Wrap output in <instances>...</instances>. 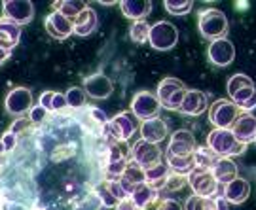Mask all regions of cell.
Masks as SVG:
<instances>
[{"instance_id":"obj_21","label":"cell","mask_w":256,"mask_h":210,"mask_svg":"<svg viewBox=\"0 0 256 210\" xmlns=\"http://www.w3.org/2000/svg\"><path fill=\"white\" fill-rule=\"evenodd\" d=\"M154 8V4L150 0H124L120 2V9L128 19L135 21H144L146 15H150V11Z\"/></svg>"},{"instance_id":"obj_39","label":"cell","mask_w":256,"mask_h":210,"mask_svg":"<svg viewBox=\"0 0 256 210\" xmlns=\"http://www.w3.org/2000/svg\"><path fill=\"white\" fill-rule=\"evenodd\" d=\"M97 195H99V199H101L102 207H106V209H116V205L120 203L118 199L106 190V186L99 188V190H97Z\"/></svg>"},{"instance_id":"obj_23","label":"cell","mask_w":256,"mask_h":210,"mask_svg":"<svg viewBox=\"0 0 256 210\" xmlns=\"http://www.w3.org/2000/svg\"><path fill=\"white\" fill-rule=\"evenodd\" d=\"M21 40V27L12 23L8 19H0V47L12 51Z\"/></svg>"},{"instance_id":"obj_26","label":"cell","mask_w":256,"mask_h":210,"mask_svg":"<svg viewBox=\"0 0 256 210\" xmlns=\"http://www.w3.org/2000/svg\"><path fill=\"white\" fill-rule=\"evenodd\" d=\"M86 8H88L86 2H76V0H61V2H55L54 4L55 11H59L61 15H64L72 25H74V21L80 17V13H82Z\"/></svg>"},{"instance_id":"obj_31","label":"cell","mask_w":256,"mask_h":210,"mask_svg":"<svg viewBox=\"0 0 256 210\" xmlns=\"http://www.w3.org/2000/svg\"><path fill=\"white\" fill-rule=\"evenodd\" d=\"M245 87H254L252 78H250V76H247V74H234V76L228 80V85H226L230 97H232L234 93L245 89Z\"/></svg>"},{"instance_id":"obj_36","label":"cell","mask_w":256,"mask_h":210,"mask_svg":"<svg viewBox=\"0 0 256 210\" xmlns=\"http://www.w3.org/2000/svg\"><path fill=\"white\" fill-rule=\"evenodd\" d=\"M254 95H256V87H245V89H241V91L234 93V95L230 97V101L234 102V104L239 108L241 104H245L247 101H250Z\"/></svg>"},{"instance_id":"obj_38","label":"cell","mask_w":256,"mask_h":210,"mask_svg":"<svg viewBox=\"0 0 256 210\" xmlns=\"http://www.w3.org/2000/svg\"><path fill=\"white\" fill-rule=\"evenodd\" d=\"M207 199V210H230L228 201L222 197V193H216L212 197H205Z\"/></svg>"},{"instance_id":"obj_14","label":"cell","mask_w":256,"mask_h":210,"mask_svg":"<svg viewBox=\"0 0 256 210\" xmlns=\"http://www.w3.org/2000/svg\"><path fill=\"white\" fill-rule=\"evenodd\" d=\"M84 91L88 97L92 99H97V101H102V99H108L112 91H114V83L110 78H106L104 74L97 72L92 74L84 80Z\"/></svg>"},{"instance_id":"obj_10","label":"cell","mask_w":256,"mask_h":210,"mask_svg":"<svg viewBox=\"0 0 256 210\" xmlns=\"http://www.w3.org/2000/svg\"><path fill=\"white\" fill-rule=\"evenodd\" d=\"M4 108L10 116H23L32 108V91L28 87H14L4 99Z\"/></svg>"},{"instance_id":"obj_6","label":"cell","mask_w":256,"mask_h":210,"mask_svg":"<svg viewBox=\"0 0 256 210\" xmlns=\"http://www.w3.org/2000/svg\"><path fill=\"white\" fill-rule=\"evenodd\" d=\"M239 114V108L230 99H218L210 104L209 121L214 129H232Z\"/></svg>"},{"instance_id":"obj_37","label":"cell","mask_w":256,"mask_h":210,"mask_svg":"<svg viewBox=\"0 0 256 210\" xmlns=\"http://www.w3.org/2000/svg\"><path fill=\"white\" fill-rule=\"evenodd\" d=\"M106 190H108L118 201H124V199L129 197V193L126 192V188L122 186V182H120L118 178H116V180H108V182H106Z\"/></svg>"},{"instance_id":"obj_42","label":"cell","mask_w":256,"mask_h":210,"mask_svg":"<svg viewBox=\"0 0 256 210\" xmlns=\"http://www.w3.org/2000/svg\"><path fill=\"white\" fill-rule=\"evenodd\" d=\"M30 125H32V123H30V119H28V118H19V119H16V121H14V125L10 127V131H12V133L18 137V135H23L27 129H30Z\"/></svg>"},{"instance_id":"obj_11","label":"cell","mask_w":256,"mask_h":210,"mask_svg":"<svg viewBox=\"0 0 256 210\" xmlns=\"http://www.w3.org/2000/svg\"><path fill=\"white\" fill-rule=\"evenodd\" d=\"M131 161L137 163L144 171L148 167L162 161V150H160L158 144H150V142L140 138L131 146Z\"/></svg>"},{"instance_id":"obj_16","label":"cell","mask_w":256,"mask_h":210,"mask_svg":"<svg viewBox=\"0 0 256 210\" xmlns=\"http://www.w3.org/2000/svg\"><path fill=\"white\" fill-rule=\"evenodd\" d=\"M232 133H234L238 142L248 146L250 142L256 140V118L252 114H243L241 112L236 119V123L232 125Z\"/></svg>"},{"instance_id":"obj_48","label":"cell","mask_w":256,"mask_h":210,"mask_svg":"<svg viewBox=\"0 0 256 210\" xmlns=\"http://www.w3.org/2000/svg\"><path fill=\"white\" fill-rule=\"evenodd\" d=\"M116 210H138V209L135 207V203L131 201V197H128V199H124V201H120L116 205Z\"/></svg>"},{"instance_id":"obj_27","label":"cell","mask_w":256,"mask_h":210,"mask_svg":"<svg viewBox=\"0 0 256 210\" xmlns=\"http://www.w3.org/2000/svg\"><path fill=\"white\" fill-rule=\"evenodd\" d=\"M167 167H169V171H173L174 174H180V176H188L196 169L192 156L176 157L171 156V154H167Z\"/></svg>"},{"instance_id":"obj_33","label":"cell","mask_w":256,"mask_h":210,"mask_svg":"<svg viewBox=\"0 0 256 210\" xmlns=\"http://www.w3.org/2000/svg\"><path fill=\"white\" fill-rule=\"evenodd\" d=\"M164 8L171 15H186L194 8V2H190V0H186V2H180V0H165Z\"/></svg>"},{"instance_id":"obj_46","label":"cell","mask_w":256,"mask_h":210,"mask_svg":"<svg viewBox=\"0 0 256 210\" xmlns=\"http://www.w3.org/2000/svg\"><path fill=\"white\" fill-rule=\"evenodd\" d=\"M156 210H184V209L178 201H174V199H165V201L160 203V207Z\"/></svg>"},{"instance_id":"obj_22","label":"cell","mask_w":256,"mask_h":210,"mask_svg":"<svg viewBox=\"0 0 256 210\" xmlns=\"http://www.w3.org/2000/svg\"><path fill=\"white\" fill-rule=\"evenodd\" d=\"M97 25H99L97 11L88 6V8L80 13V17L74 21L72 34H76V36H82V38L90 36V34H93V32L97 30Z\"/></svg>"},{"instance_id":"obj_12","label":"cell","mask_w":256,"mask_h":210,"mask_svg":"<svg viewBox=\"0 0 256 210\" xmlns=\"http://www.w3.org/2000/svg\"><path fill=\"white\" fill-rule=\"evenodd\" d=\"M198 148L196 137L192 131L188 129H178L174 131L171 138H169V146H167V154L176 157H188L194 154V150Z\"/></svg>"},{"instance_id":"obj_1","label":"cell","mask_w":256,"mask_h":210,"mask_svg":"<svg viewBox=\"0 0 256 210\" xmlns=\"http://www.w3.org/2000/svg\"><path fill=\"white\" fill-rule=\"evenodd\" d=\"M198 28L203 38H207L210 42L220 40V38L228 36L230 23L226 13L218 8H207L202 9L198 15Z\"/></svg>"},{"instance_id":"obj_17","label":"cell","mask_w":256,"mask_h":210,"mask_svg":"<svg viewBox=\"0 0 256 210\" xmlns=\"http://www.w3.org/2000/svg\"><path fill=\"white\" fill-rule=\"evenodd\" d=\"M44 27H46V32L54 40H66V38L72 34L74 25L68 21V19L61 15L59 11H52L48 13V17L44 19Z\"/></svg>"},{"instance_id":"obj_28","label":"cell","mask_w":256,"mask_h":210,"mask_svg":"<svg viewBox=\"0 0 256 210\" xmlns=\"http://www.w3.org/2000/svg\"><path fill=\"white\" fill-rule=\"evenodd\" d=\"M167 176H169V167H167V163H162V161L152 165V167H148V169H144V182H146L148 186L165 182Z\"/></svg>"},{"instance_id":"obj_32","label":"cell","mask_w":256,"mask_h":210,"mask_svg":"<svg viewBox=\"0 0 256 210\" xmlns=\"http://www.w3.org/2000/svg\"><path fill=\"white\" fill-rule=\"evenodd\" d=\"M148 34H150V25L146 21H135L131 27H129V38L135 42V44H146Z\"/></svg>"},{"instance_id":"obj_43","label":"cell","mask_w":256,"mask_h":210,"mask_svg":"<svg viewBox=\"0 0 256 210\" xmlns=\"http://www.w3.org/2000/svg\"><path fill=\"white\" fill-rule=\"evenodd\" d=\"M88 114H90L93 121H95L97 125H101V127H104V125L108 123V118H106V114H104L101 108H95V106H93V108L88 110Z\"/></svg>"},{"instance_id":"obj_7","label":"cell","mask_w":256,"mask_h":210,"mask_svg":"<svg viewBox=\"0 0 256 210\" xmlns=\"http://www.w3.org/2000/svg\"><path fill=\"white\" fill-rule=\"evenodd\" d=\"M186 178H188V186L192 188L194 195H198V197H212V195L220 193V184L214 180L209 169L196 167Z\"/></svg>"},{"instance_id":"obj_45","label":"cell","mask_w":256,"mask_h":210,"mask_svg":"<svg viewBox=\"0 0 256 210\" xmlns=\"http://www.w3.org/2000/svg\"><path fill=\"white\" fill-rule=\"evenodd\" d=\"M0 140H2V144H4V150H6V152L14 150V148H16V144H18V137H16L12 131H6V133L2 135V138H0Z\"/></svg>"},{"instance_id":"obj_2","label":"cell","mask_w":256,"mask_h":210,"mask_svg":"<svg viewBox=\"0 0 256 210\" xmlns=\"http://www.w3.org/2000/svg\"><path fill=\"white\" fill-rule=\"evenodd\" d=\"M207 148L216 157H236L245 154L247 146L236 140L232 129H212L207 137Z\"/></svg>"},{"instance_id":"obj_40","label":"cell","mask_w":256,"mask_h":210,"mask_svg":"<svg viewBox=\"0 0 256 210\" xmlns=\"http://www.w3.org/2000/svg\"><path fill=\"white\" fill-rule=\"evenodd\" d=\"M184 210H207V199L198 197V195H190L184 203Z\"/></svg>"},{"instance_id":"obj_3","label":"cell","mask_w":256,"mask_h":210,"mask_svg":"<svg viewBox=\"0 0 256 210\" xmlns=\"http://www.w3.org/2000/svg\"><path fill=\"white\" fill-rule=\"evenodd\" d=\"M138 127H140V123L131 112H122L108 119V123L102 127V135L108 137L114 144L116 142L120 144V142H128L138 131Z\"/></svg>"},{"instance_id":"obj_50","label":"cell","mask_w":256,"mask_h":210,"mask_svg":"<svg viewBox=\"0 0 256 210\" xmlns=\"http://www.w3.org/2000/svg\"><path fill=\"white\" fill-rule=\"evenodd\" d=\"M6 154V150H4V144H2V140H0V156H4Z\"/></svg>"},{"instance_id":"obj_13","label":"cell","mask_w":256,"mask_h":210,"mask_svg":"<svg viewBox=\"0 0 256 210\" xmlns=\"http://www.w3.org/2000/svg\"><path fill=\"white\" fill-rule=\"evenodd\" d=\"M207 57L214 66H230L236 59V46L230 42L228 38H220L209 44Z\"/></svg>"},{"instance_id":"obj_44","label":"cell","mask_w":256,"mask_h":210,"mask_svg":"<svg viewBox=\"0 0 256 210\" xmlns=\"http://www.w3.org/2000/svg\"><path fill=\"white\" fill-rule=\"evenodd\" d=\"M66 108V99L64 93L54 91V99H52V112H61Z\"/></svg>"},{"instance_id":"obj_5","label":"cell","mask_w":256,"mask_h":210,"mask_svg":"<svg viewBox=\"0 0 256 210\" xmlns=\"http://www.w3.org/2000/svg\"><path fill=\"white\" fill-rule=\"evenodd\" d=\"M148 44L158 51H169L178 44V30L169 21H158L150 25Z\"/></svg>"},{"instance_id":"obj_51","label":"cell","mask_w":256,"mask_h":210,"mask_svg":"<svg viewBox=\"0 0 256 210\" xmlns=\"http://www.w3.org/2000/svg\"><path fill=\"white\" fill-rule=\"evenodd\" d=\"M254 144H256V140H254Z\"/></svg>"},{"instance_id":"obj_15","label":"cell","mask_w":256,"mask_h":210,"mask_svg":"<svg viewBox=\"0 0 256 210\" xmlns=\"http://www.w3.org/2000/svg\"><path fill=\"white\" fill-rule=\"evenodd\" d=\"M209 108V101H207V95L200 89H188L182 99V104L178 112L182 116L188 118H196V116H202L205 110Z\"/></svg>"},{"instance_id":"obj_49","label":"cell","mask_w":256,"mask_h":210,"mask_svg":"<svg viewBox=\"0 0 256 210\" xmlns=\"http://www.w3.org/2000/svg\"><path fill=\"white\" fill-rule=\"evenodd\" d=\"M10 55H12V51H6V49H2V47H0V64L6 63V61L10 59Z\"/></svg>"},{"instance_id":"obj_24","label":"cell","mask_w":256,"mask_h":210,"mask_svg":"<svg viewBox=\"0 0 256 210\" xmlns=\"http://www.w3.org/2000/svg\"><path fill=\"white\" fill-rule=\"evenodd\" d=\"M129 197H131V201L135 203V207L138 210H146L152 203L158 201V192L152 186H148L146 182H142L135 186V190H133V193Z\"/></svg>"},{"instance_id":"obj_18","label":"cell","mask_w":256,"mask_h":210,"mask_svg":"<svg viewBox=\"0 0 256 210\" xmlns=\"http://www.w3.org/2000/svg\"><path fill=\"white\" fill-rule=\"evenodd\" d=\"M222 197L228 201V205H243L250 195V184L248 180L238 176L236 180L228 182L226 186H222Z\"/></svg>"},{"instance_id":"obj_34","label":"cell","mask_w":256,"mask_h":210,"mask_svg":"<svg viewBox=\"0 0 256 210\" xmlns=\"http://www.w3.org/2000/svg\"><path fill=\"white\" fill-rule=\"evenodd\" d=\"M122 178H126V180H128L129 184H133V186H137V184L144 182V171H142L137 163L129 161L128 169H126V173L122 174Z\"/></svg>"},{"instance_id":"obj_25","label":"cell","mask_w":256,"mask_h":210,"mask_svg":"<svg viewBox=\"0 0 256 210\" xmlns=\"http://www.w3.org/2000/svg\"><path fill=\"white\" fill-rule=\"evenodd\" d=\"M128 163L129 161L118 150V146H112V150H110V159L108 163H106V174H108L112 180H116V178H120L122 174L126 173Z\"/></svg>"},{"instance_id":"obj_19","label":"cell","mask_w":256,"mask_h":210,"mask_svg":"<svg viewBox=\"0 0 256 210\" xmlns=\"http://www.w3.org/2000/svg\"><path fill=\"white\" fill-rule=\"evenodd\" d=\"M138 133H140L142 140H146L150 144H160L169 135V127H167V123L162 118H152V119H144L140 123Z\"/></svg>"},{"instance_id":"obj_29","label":"cell","mask_w":256,"mask_h":210,"mask_svg":"<svg viewBox=\"0 0 256 210\" xmlns=\"http://www.w3.org/2000/svg\"><path fill=\"white\" fill-rule=\"evenodd\" d=\"M192 157H194V165H196L198 169H210V167L214 165V161L218 159L207 146H198L194 150Z\"/></svg>"},{"instance_id":"obj_47","label":"cell","mask_w":256,"mask_h":210,"mask_svg":"<svg viewBox=\"0 0 256 210\" xmlns=\"http://www.w3.org/2000/svg\"><path fill=\"white\" fill-rule=\"evenodd\" d=\"M52 99H54V91H46L40 95V101L38 104L42 106V108H46V112H52Z\"/></svg>"},{"instance_id":"obj_30","label":"cell","mask_w":256,"mask_h":210,"mask_svg":"<svg viewBox=\"0 0 256 210\" xmlns=\"http://www.w3.org/2000/svg\"><path fill=\"white\" fill-rule=\"evenodd\" d=\"M64 99H66V106H70L74 110H80L86 106L88 95L84 91V87H68L66 93H64Z\"/></svg>"},{"instance_id":"obj_35","label":"cell","mask_w":256,"mask_h":210,"mask_svg":"<svg viewBox=\"0 0 256 210\" xmlns=\"http://www.w3.org/2000/svg\"><path fill=\"white\" fill-rule=\"evenodd\" d=\"M188 186V178L186 176H180V174L169 173V176L165 178V190L167 192H178Z\"/></svg>"},{"instance_id":"obj_41","label":"cell","mask_w":256,"mask_h":210,"mask_svg":"<svg viewBox=\"0 0 256 210\" xmlns=\"http://www.w3.org/2000/svg\"><path fill=\"white\" fill-rule=\"evenodd\" d=\"M48 114L50 112H46V108H42L40 104H32V108L28 112V119H30V123H42L48 118Z\"/></svg>"},{"instance_id":"obj_4","label":"cell","mask_w":256,"mask_h":210,"mask_svg":"<svg viewBox=\"0 0 256 210\" xmlns=\"http://www.w3.org/2000/svg\"><path fill=\"white\" fill-rule=\"evenodd\" d=\"M186 91H188V87L180 80H176V78H165L158 85L156 97H158V101L162 104V108L171 110V112H178Z\"/></svg>"},{"instance_id":"obj_9","label":"cell","mask_w":256,"mask_h":210,"mask_svg":"<svg viewBox=\"0 0 256 210\" xmlns=\"http://www.w3.org/2000/svg\"><path fill=\"white\" fill-rule=\"evenodd\" d=\"M160 110L162 104L158 101L156 93L152 91H138L131 99V114L137 119H152L160 118Z\"/></svg>"},{"instance_id":"obj_20","label":"cell","mask_w":256,"mask_h":210,"mask_svg":"<svg viewBox=\"0 0 256 210\" xmlns=\"http://www.w3.org/2000/svg\"><path fill=\"white\" fill-rule=\"evenodd\" d=\"M209 171L212 173L214 180H216L220 186H226L228 182L236 180L239 176L238 163H236L234 159H230V157H218Z\"/></svg>"},{"instance_id":"obj_8","label":"cell","mask_w":256,"mask_h":210,"mask_svg":"<svg viewBox=\"0 0 256 210\" xmlns=\"http://www.w3.org/2000/svg\"><path fill=\"white\" fill-rule=\"evenodd\" d=\"M2 17L16 23L19 27L28 25L34 17V4L30 0H4Z\"/></svg>"}]
</instances>
